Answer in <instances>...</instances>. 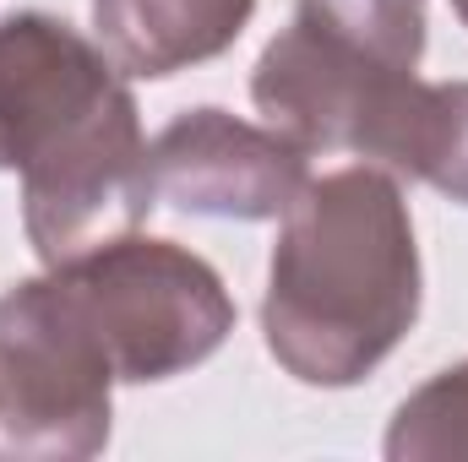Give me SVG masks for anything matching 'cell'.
Returning <instances> with one entry per match:
<instances>
[{
	"label": "cell",
	"instance_id": "cell-1",
	"mask_svg": "<svg viewBox=\"0 0 468 462\" xmlns=\"http://www.w3.org/2000/svg\"><path fill=\"white\" fill-rule=\"evenodd\" d=\"M420 321V245L376 163L305 180L267 267L261 338L300 386H359Z\"/></svg>",
	"mask_w": 468,
	"mask_h": 462
},
{
	"label": "cell",
	"instance_id": "cell-2",
	"mask_svg": "<svg viewBox=\"0 0 468 462\" xmlns=\"http://www.w3.org/2000/svg\"><path fill=\"white\" fill-rule=\"evenodd\" d=\"M425 0H300L261 49L250 104L305 152H354L398 174L420 99Z\"/></svg>",
	"mask_w": 468,
	"mask_h": 462
},
{
	"label": "cell",
	"instance_id": "cell-3",
	"mask_svg": "<svg viewBox=\"0 0 468 462\" xmlns=\"http://www.w3.org/2000/svg\"><path fill=\"white\" fill-rule=\"evenodd\" d=\"M60 283L110 348L120 381L147 386L197 370L234 332V299L224 278L175 239L120 234L60 267Z\"/></svg>",
	"mask_w": 468,
	"mask_h": 462
},
{
	"label": "cell",
	"instance_id": "cell-4",
	"mask_svg": "<svg viewBox=\"0 0 468 462\" xmlns=\"http://www.w3.org/2000/svg\"><path fill=\"white\" fill-rule=\"evenodd\" d=\"M115 364L60 272L0 294V452L99 457L110 446Z\"/></svg>",
	"mask_w": 468,
	"mask_h": 462
},
{
	"label": "cell",
	"instance_id": "cell-5",
	"mask_svg": "<svg viewBox=\"0 0 468 462\" xmlns=\"http://www.w3.org/2000/svg\"><path fill=\"white\" fill-rule=\"evenodd\" d=\"M153 207L158 196L147 169V136L131 88H115L60 142V152L22 174V229L44 267L136 234Z\"/></svg>",
	"mask_w": 468,
	"mask_h": 462
},
{
	"label": "cell",
	"instance_id": "cell-6",
	"mask_svg": "<svg viewBox=\"0 0 468 462\" xmlns=\"http://www.w3.org/2000/svg\"><path fill=\"white\" fill-rule=\"evenodd\" d=\"M153 196L186 218L267 224L311 180V152L272 125H250L229 110H186L147 142Z\"/></svg>",
	"mask_w": 468,
	"mask_h": 462
},
{
	"label": "cell",
	"instance_id": "cell-7",
	"mask_svg": "<svg viewBox=\"0 0 468 462\" xmlns=\"http://www.w3.org/2000/svg\"><path fill=\"white\" fill-rule=\"evenodd\" d=\"M120 82V66L49 11L0 16V169L27 174L93 115Z\"/></svg>",
	"mask_w": 468,
	"mask_h": 462
},
{
	"label": "cell",
	"instance_id": "cell-8",
	"mask_svg": "<svg viewBox=\"0 0 468 462\" xmlns=\"http://www.w3.org/2000/svg\"><path fill=\"white\" fill-rule=\"evenodd\" d=\"M250 11L256 0H93V33L125 77L164 82L234 49Z\"/></svg>",
	"mask_w": 468,
	"mask_h": 462
},
{
	"label": "cell",
	"instance_id": "cell-9",
	"mask_svg": "<svg viewBox=\"0 0 468 462\" xmlns=\"http://www.w3.org/2000/svg\"><path fill=\"white\" fill-rule=\"evenodd\" d=\"M398 174L425 180L447 202L468 207V82H425L420 88Z\"/></svg>",
	"mask_w": 468,
	"mask_h": 462
},
{
	"label": "cell",
	"instance_id": "cell-10",
	"mask_svg": "<svg viewBox=\"0 0 468 462\" xmlns=\"http://www.w3.org/2000/svg\"><path fill=\"white\" fill-rule=\"evenodd\" d=\"M381 452L392 462H468V359L398 403Z\"/></svg>",
	"mask_w": 468,
	"mask_h": 462
},
{
	"label": "cell",
	"instance_id": "cell-11",
	"mask_svg": "<svg viewBox=\"0 0 468 462\" xmlns=\"http://www.w3.org/2000/svg\"><path fill=\"white\" fill-rule=\"evenodd\" d=\"M452 11H458V16H463V27H468V0H452Z\"/></svg>",
	"mask_w": 468,
	"mask_h": 462
}]
</instances>
